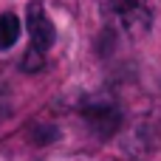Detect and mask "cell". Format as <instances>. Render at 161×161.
<instances>
[{
  "instance_id": "cell-1",
  "label": "cell",
  "mask_w": 161,
  "mask_h": 161,
  "mask_svg": "<svg viewBox=\"0 0 161 161\" xmlns=\"http://www.w3.org/2000/svg\"><path fill=\"white\" fill-rule=\"evenodd\" d=\"M79 113H82L85 125L91 127V133L99 136V139L116 136L119 127H122V119H125L119 102H116L110 93H93V96H88V99L82 102Z\"/></svg>"
},
{
  "instance_id": "cell-2",
  "label": "cell",
  "mask_w": 161,
  "mask_h": 161,
  "mask_svg": "<svg viewBox=\"0 0 161 161\" xmlns=\"http://www.w3.org/2000/svg\"><path fill=\"white\" fill-rule=\"evenodd\" d=\"M113 8L130 34H147L156 20L158 0H113Z\"/></svg>"
},
{
  "instance_id": "cell-3",
  "label": "cell",
  "mask_w": 161,
  "mask_h": 161,
  "mask_svg": "<svg viewBox=\"0 0 161 161\" xmlns=\"http://www.w3.org/2000/svg\"><path fill=\"white\" fill-rule=\"evenodd\" d=\"M25 23H28V34H31V48L40 51V54H45V51L54 45V40H57V28H54L51 17L45 14V8H42L40 0L28 3Z\"/></svg>"
},
{
  "instance_id": "cell-4",
  "label": "cell",
  "mask_w": 161,
  "mask_h": 161,
  "mask_svg": "<svg viewBox=\"0 0 161 161\" xmlns=\"http://www.w3.org/2000/svg\"><path fill=\"white\" fill-rule=\"evenodd\" d=\"M17 40H20V17L0 14V51H8Z\"/></svg>"
},
{
  "instance_id": "cell-5",
  "label": "cell",
  "mask_w": 161,
  "mask_h": 161,
  "mask_svg": "<svg viewBox=\"0 0 161 161\" xmlns=\"http://www.w3.org/2000/svg\"><path fill=\"white\" fill-rule=\"evenodd\" d=\"M23 68H25V71H40V68H42V54L31 48V51L25 54V59H23Z\"/></svg>"
}]
</instances>
